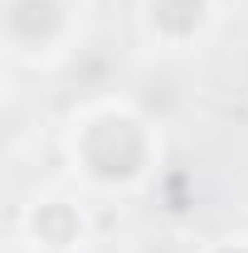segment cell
Returning a JSON list of instances; mask_svg holds the SVG:
<instances>
[{
    "mask_svg": "<svg viewBox=\"0 0 248 253\" xmlns=\"http://www.w3.org/2000/svg\"><path fill=\"white\" fill-rule=\"evenodd\" d=\"M224 253H248V244H229V249H224Z\"/></svg>",
    "mask_w": 248,
    "mask_h": 253,
    "instance_id": "277c9868",
    "label": "cell"
},
{
    "mask_svg": "<svg viewBox=\"0 0 248 253\" xmlns=\"http://www.w3.org/2000/svg\"><path fill=\"white\" fill-rule=\"evenodd\" d=\"M205 25V0H151V30L165 39H190Z\"/></svg>",
    "mask_w": 248,
    "mask_h": 253,
    "instance_id": "3957f363",
    "label": "cell"
},
{
    "mask_svg": "<svg viewBox=\"0 0 248 253\" xmlns=\"http://www.w3.org/2000/svg\"><path fill=\"white\" fill-rule=\"evenodd\" d=\"M30 229H34V249L39 253H68L83 239V219L68 200H39L30 210Z\"/></svg>",
    "mask_w": 248,
    "mask_h": 253,
    "instance_id": "7a4b0ae2",
    "label": "cell"
},
{
    "mask_svg": "<svg viewBox=\"0 0 248 253\" xmlns=\"http://www.w3.org/2000/svg\"><path fill=\"white\" fill-rule=\"evenodd\" d=\"M146 122L131 112H93L73 131V161L102 185H126L146 170Z\"/></svg>",
    "mask_w": 248,
    "mask_h": 253,
    "instance_id": "6da1fadb",
    "label": "cell"
}]
</instances>
